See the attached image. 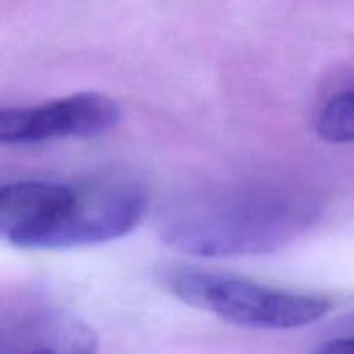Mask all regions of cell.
Here are the masks:
<instances>
[{"label": "cell", "instance_id": "obj_1", "mask_svg": "<svg viewBox=\"0 0 354 354\" xmlns=\"http://www.w3.org/2000/svg\"><path fill=\"white\" fill-rule=\"evenodd\" d=\"M318 214V199L301 187H234L169 206L159 216L158 234L190 256H258L296 241Z\"/></svg>", "mask_w": 354, "mask_h": 354}, {"label": "cell", "instance_id": "obj_2", "mask_svg": "<svg viewBox=\"0 0 354 354\" xmlns=\"http://www.w3.org/2000/svg\"><path fill=\"white\" fill-rule=\"evenodd\" d=\"M159 279L173 296L189 306L209 311L241 327L287 330L315 324L332 310L327 297L273 289L252 280L189 266H165Z\"/></svg>", "mask_w": 354, "mask_h": 354}, {"label": "cell", "instance_id": "obj_3", "mask_svg": "<svg viewBox=\"0 0 354 354\" xmlns=\"http://www.w3.org/2000/svg\"><path fill=\"white\" fill-rule=\"evenodd\" d=\"M149 197L135 182H95L73 189L62 207L10 228L17 248L73 249L106 244L130 234L144 218Z\"/></svg>", "mask_w": 354, "mask_h": 354}, {"label": "cell", "instance_id": "obj_4", "mask_svg": "<svg viewBox=\"0 0 354 354\" xmlns=\"http://www.w3.org/2000/svg\"><path fill=\"white\" fill-rule=\"evenodd\" d=\"M120 120V104L99 92H78L35 107H0V144L99 137Z\"/></svg>", "mask_w": 354, "mask_h": 354}, {"label": "cell", "instance_id": "obj_5", "mask_svg": "<svg viewBox=\"0 0 354 354\" xmlns=\"http://www.w3.org/2000/svg\"><path fill=\"white\" fill-rule=\"evenodd\" d=\"M0 354H97V335L78 317L37 311L0 339Z\"/></svg>", "mask_w": 354, "mask_h": 354}, {"label": "cell", "instance_id": "obj_6", "mask_svg": "<svg viewBox=\"0 0 354 354\" xmlns=\"http://www.w3.org/2000/svg\"><path fill=\"white\" fill-rule=\"evenodd\" d=\"M73 187L50 182H16L0 187V221L10 228L64 206Z\"/></svg>", "mask_w": 354, "mask_h": 354}, {"label": "cell", "instance_id": "obj_7", "mask_svg": "<svg viewBox=\"0 0 354 354\" xmlns=\"http://www.w3.org/2000/svg\"><path fill=\"white\" fill-rule=\"evenodd\" d=\"M317 133L330 144H354V88L332 97L317 120Z\"/></svg>", "mask_w": 354, "mask_h": 354}, {"label": "cell", "instance_id": "obj_8", "mask_svg": "<svg viewBox=\"0 0 354 354\" xmlns=\"http://www.w3.org/2000/svg\"><path fill=\"white\" fill-rule=\"evenodd\" d=\"M315 354H354V335L325 342L315 351Z\"/></svg>", "mask_w": 354, "mask_h": 354}]
</instances>
